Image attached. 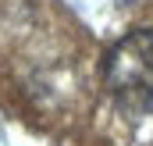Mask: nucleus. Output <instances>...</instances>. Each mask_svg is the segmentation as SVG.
<instances>
[{
    "label": "nucleus",
    "instance_id": "nucleus-1",
    "mask_svg": "<svg viewBox=\"0 0 153 146\" xmlns=\"http://www.w3.org/2000/svg\"><path fill=\"white\" fill-rule=\"evenodd\" d=\"M103 82L125 114L139 118L153 110V29L117 39L103 61Z\"/></svg>",
    "mask_w": 153,
    "mask_h": 146
}]
</instances>
